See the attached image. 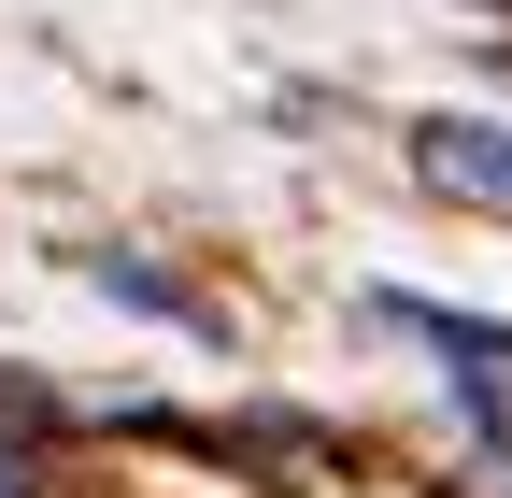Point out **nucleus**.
Here are the masks:
<instances>
[{"instance_id": "f257e3e1", "label": "nucleus", "mask_w": 512, "mask_h": 498, "mask_svg": "<svg viewBox=\"0 0 512 498\" xmlns=\"http://www.w3.org/2000/svg\"><path fill=\"white\" fill-rule=\"evenodd\" d=\"M413 185L456 214H512V129H484V114H427L413 129Z\"/></svg>"}, {"instance_id": "39448f33", "label": "nucleus", "mask_w": 512, "mask_h": 498, "mask_svg": "<svg viewBox=\"0 0 512 498\" xmlns=\"http://www.w3.org/2000/svg\"><path fill=\"white\" fill-rule=\"evenodd\" d=\"M0 498H29V470H15V456H0Z\"/></svg>"}, {"instance_id": "f03ea898", "label": "nucleus", "mask_w": 512, "mask_h": 498, "mask_svg": "<svg viewBox=\"0 0 512 498\" xmlns=\"http://www.w3.org/2000/svg\"><path fill=\"white\" fill-rule=\"evenodd\" d=\"M370 314L399 342H427V356H456V370H512V328L498 314H441V299H413V285H370Z\"/></svg>"}, {"instance_id": "423d86ee", "label": "nucleus", "mask_w": 512, "mask_h": 498, "mask_svg": "<svg viewBox=\"0 0 512 498\" xmlns=\"http://www.w3.org/2000/svg\"><path fill=\"white\" fill-rule=\"evenodd\" d=\"M498 498H512V456H498Z\"/></svg>"}, {"instance_id": "7ed1b4c3", "label": "nucleus", "mask_w": 512, "mask_h": 498, "mask_svg": "<svg viewBox=\"0 0 512 498\" xmlns=\"http://www.w3.org/2000/svg\"><path fill=\"white\" fill-rule=\"evenodd\" d=\"M86 285H100V299H128V314H171L185 342H214V314H200V299H185L171 271H143V257H86Z\"/></svg>"}, {"instance_id": "20e7f679", "label": "nucleus", "mask_w": 512, "mask_h": 498, "mask_svg": "<svg viewBox=\"0 0 512 498\" xmlns=\"http://www.w3.org/2000/svg\"><path fill=\"white\" fill-rule=\"evenodd\" d=\"M57 427H72V399H57L43 370H15V356H0V442H57Z\"/></svg>"}]
</instances>
